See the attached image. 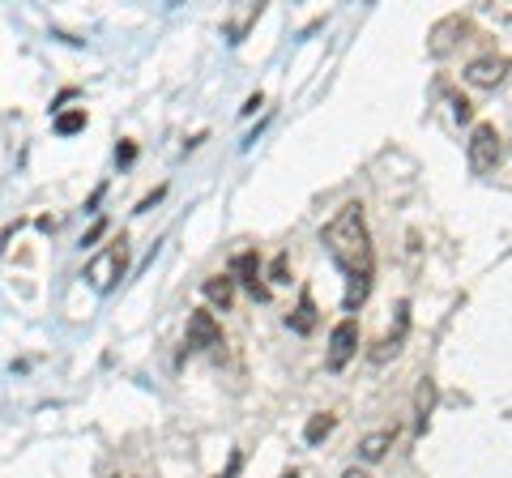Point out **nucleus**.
Here are the masks:
<instances>
[{
	"instance_id": "obj_21",
	"label": "nucleus",
	"mask_w": 512,
	"mask_h": 478,
	"mask_svg": "<svg viewBox=\"0 0 512 478\" xmlns=\"http://www.w3.org/2000/svg\"><path fill=\"white\" fill-rule=\"evenodd\" d=\"M342 478H372V474H367V470H359V466H350Z\"/></svg>"
},
{
	"instance_id": "obj_5",
	"label": "nucleus",
	"mask_w": 512,
	"mask_h": 478,
	"mask_svg": "<svg viewBox=\"0 0 512 478\" xmlns=\"http://www.w3.org/2000/svg\"><path fill=\"white\" fill-rule=\"evenodd\" d=\"M355 355H359V321H355V316H346V321H338V325H333V333H329L325 368L329 372H342Z\"/></svg>"
},
{
	"instance_id": "obj_20",
	"label": "nucleus",
	"mask_w": 512,
	"mask_h": 478,
	"mask_svg": "<svg viewBox=\"0 0 512 478\" xmlns=\"http://www.w3.org/2000/svg\"><path fill=\"white\" fill-rule=\"evenodd\" d=\"M103 231H107V222H94V227L86 231V239H82V244H94V239H99Z\"/></svg>"
},
{
	"instance_id": "obj_7",
	"label": "nucleus",
	"mask_w": 512,
	"mask_h": 478,
	"mask_svg": "<svg viewBox=\"0 0 512 478\" xmlns=\"http://www.w3.org/2000/svg\"><path fill=\"white\" fill-rule=\"evenodd\" d=\"M231 278L244 286V291L256 299V304H269V282H265V274H261V257H256V252L248 248V252H239V257L231 261Z\"/></svg>"
},
{
	"instance_id": "obj_22",
	"label": "nucleus",
	"mask_w": 512,
	"mask_h": 478,
	"mask_svg": "<svg viewBox=\"0 0 512 478\" xmlns=\"http://www.w3.org/2000/svg\"><path fill=\"white\" fill-rule=\"evenodd\" d=\"M282 478H299V470H286V474H282Z\"/></svg>"
},
{
	"instance_id": "obj_18",
	"label": "nucleus",
	"mask_w": 512,
	"mask_h": 478,
	"mask_svg": "<svg viewBox=\"0 0 512 478\" xmlns=\"http://www.w3.org/2000/svg\"><path fill=\"white\" fill-rule=\"evenodd\" d=\"M239 466H244V453H231V461H227V470H222L218 478H235V474H239Z\"/></svg>"
},
{
	"instance_id": "obj_8",
	"label": "nucleus",
	"mask_w": 512,
	"mask_h": 478,
	"mask_svg": "<svg viewBox=\"0 0 512 478\" xmlns=\"http://www.w3.org/2000/svg\"><path fill=\"white\" fill-rule=\"evenodd\" d=\"M406 333H410V304L402 299V304H397V316H393V329L384 333V338H380L372 350H367V359H372V363H389L393 355H402Z\"/></svg>"
},
{
	"instance_id": "obj_19",
	"label": "nucleus",
	"mask_w": 512,
	"mask_h": 478,
	"mask_svg": "<svg viewBox=\"0 0 512 478\" xmlns=\"http://www.w3.org/2000/svg\"><path fill=\"white\" fill-rule=\"evenodd\" d=\"M163 193H167V188H154V197H146V201H141V205H137V214H146V210H154V201H163Z\"/></svg>"
},
{
	"instance_id": "obj_10",
	"label": "nucleus",
	"mask_w": 512,
	"mask_h": 478,
	"mask_svg": "<svg viewBox=\"0 0 512 478\" xmlns=\"http://www.w3.org/2000/svg\"><path fill=\"white\" fill-rule=\"evenodd\" d=\"M431 410H436V380H419V389H414V436L427 432L431 423Z\"/></svg>"
},
{
	"instance_id": "obj_2",
	"label": "nucleus",
	"mask_w": 512,
	"mask_h": 478,
	"mask_svg": "<svg viewBox=\"0 0 512 478\" xmlns=\"http://www.w3.org/2000/svg\"><path fill=\"white\" fill-rule=\"evenodd\" d=\"M128 274V239L120 235V239H111V244L103 248V252H94V257L86 261V282H90V291H99V295H107V291H116V282Z\"/></svg>"
},
{
	"instance_id": "obj_13",
	"label": "nucleus",
	"mask_w": 512,
	"mask_h": 478,
	"mask_svg": "<svg viewBox=\"0 0 512 478\" xmlns=\"http://www.w3.org/2000/svg\"><path fill=\"white\" fill-rule=\"evenodd\" d=\"M393 440H397V432H389V427H384V432L363 436V440H359V457L367 461V466H376V461H384V453L393 449Z\"/></svg>"
},
{
	"instance_id": "obj_4",
	"label": "nucleus",
	"mask_w": 512,
	"mask_h": 478,
	"mask_svg": "<svg viewBox=\"0 0 512 478\" xmlns=\"http://www.w3.org/2000/svg\"><path fill=\"white\" fill-rule=\"evenodd\" d=\"M184 350H188V355H218V350H222V325L214 321L210 308H197L188 316Z\"/></svg>"
},
{
	"instance_id": "obj_14",
	"label": "nucleus",
	"mask_w": 512,
	"mask_h": 478,
	"mask_svg": "<svg viewBox=\"0 0 512 478\" xmlns=\"http://www.w3.org/2000/svg\"><path fill=\"white\" fill-rule=\"evenodd\" d=\"M333 427H338V419H333L329 410H320V414H312V419H308V427H303V440H308V444H320V440L333 432Z\"/></svg>"
},
{
	"instance_id": "obj_15",
	"label": "nucleus",
	"mask_w": 512,
	"mask_h": 478,
	"mask_svg": "<svg viewBox=\"0 0 512 478\" xmlns=\"http://www.w3.org/2000/svg\"><path fill=\"white\" fill-rule=\"evenodd\" d=\"M77 129H86V107H77V111H64V116L56 120V133H60V137H73Z\"/></svg>"
},
{
	"instance_id": "obj_16",
	"label": "nucleus",
	"mask_w": 512,
	"mask_h": 478,
	"mask_svg": "<svg viewBox=\"0 0 512 478\" xmlns=\"http://www.w3.org/2000/svg\"><path fill=\"white\" fill-rule=\"evenodd\" d=\"M286 274H291V257H286V252H278L274 265H269V282H291Z\"/></svg>"
},
{
	"instance_id": "obj_12",
	"label": "nucleus",
	"mask_w": 512,
	"mask_h": 478,
	"mask_svg": "<svg viewBox=\"0 0 512 478\" xmlns=\"http://www.w3.org/2000/svg\"><path fill=\"white\" fill-rule=\"evenodd\" d=\"M205 299H210V304L218 308V312H227L231 304H235V278L231 274H214V278H205Z\"/></svg>"
},
{
	"instance_id": "obj_6",
	"label": "nucleus",
	"mask_w": 512,
	"mask_h": 478,
	"mask_svg": "<svg viewBox=\"0 0 512 478\" xmlns=\"http://www.w3.org/2000/svg\"><path fill=\"white\" fill-rule=\"evenodd\" d=\"M508 73H512V60L491 52V56H478V60H470L466 73H461V77H466L470 86H478V90H500V86L508 82Z\"/></svg>"
},
{
	"instance_id": "obj_17",
	"label": "nucleus",
	"mask_w": 512,
	"mask_h": 478,
	"mask_svg": "<svg viewBox=\"0 0 512 478\" xmlns=\"http://www.w3.org/2000/svg\"><path fill=\"white\" fill-rule=\"evenodd\" d=\"M133 158H137V146H133V141H124V146L116 150V163H120V167H128Z\"/></svg>"
},
{
	"instance_id": "obj_9",
	"label": "nucleus",
	"mask_w": 512,
	"mask_h": 478,
	"mask_svg": "<svg viewBox=\"0 0 512 478\" xmlns=\"http://www.w3.org/2000/svg\"><path fill=\"white\" fill-rule=\"evenodd\" d=\"M466 30H470V22H466V18H457V13H453V18H444L436 30H431V39H427V52L436 56V60H444V56H448V52H453V47H457V39H448V35H466Z\"/></svg>"
},
{
	"instance_id": "obj_3",
	"label": "nucleus",
	"mask_w": 512,
	"mask_h": 478,
	"mask_svg": "<svg viewBox=\"0 0 512 478\" xmlns=\"http://www.w3.org/2000/svg\"><path fill=\"white\" fill-rule=\"evenodd\" d=\"M500 158H504V146H500V129H495L491 120L483 124H474V133L466 141V163L474 175H491L495 167H500Z\"/></svg>"
},
{
	"instance_id": "obj_1",
	"label": "nucleus",
	"mask_w": 512,
	"mask_h": 478,
	"mask_svg": "<svg viewBox=\"0 0 512 478\" xmlns=\"http://www.w3.org/2000/svg\"><path fill=\"white\" fill-rule=\"evenodd\" d=\"M320 244H325L329 261L338 265L342 278H346L342 308L359 312L367 304V295H372V282H376V244H372V231H367L363 205L346 201L342 210L320 227Z\"/></svg>"
},
{
	"instance_id": "obj_11",
	"label": "nucleus",
	"mask_w": 512,
	"mask_h": 478,
	"mask_svg": "<svg viewBox=\"0 0 512 478\" xmlns=\"http://www.w3.org/2000/svg\"><path fill=\"white\" fill-rule=\"evenodd\" d=\"M316 321H320L316 299H312V291H303V295H299V304H295V312L286 316V325H291V333H303V338H308V333L316 329Z\"/></svg>"
}]
</instances>
